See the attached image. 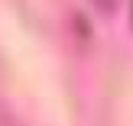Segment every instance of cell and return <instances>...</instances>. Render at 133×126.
Segmentation results:
<instances>
[{
    "label": "cell",
    "mask_w": 133,
    "mask_h": 126,
    "mask_svg": "<svg viewBox=\"0 0 133 126\" xmlns=\"http://www.w3.org/2000/svg\"><path fill=\"white\" fill-rule=\"evenodd\" d=\"M91 3H94L101 13H114L117 10V0H91Z\"/></svg>",
    "instance_id": "6da1fadb"
}]
</instances>
